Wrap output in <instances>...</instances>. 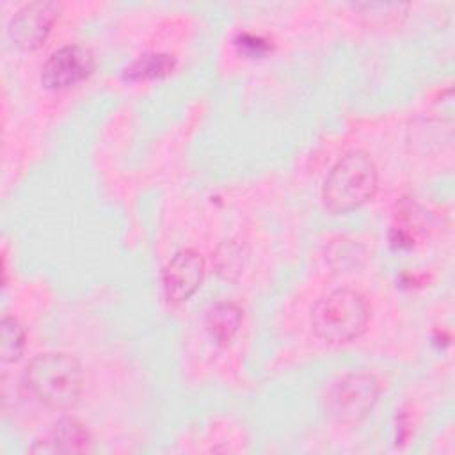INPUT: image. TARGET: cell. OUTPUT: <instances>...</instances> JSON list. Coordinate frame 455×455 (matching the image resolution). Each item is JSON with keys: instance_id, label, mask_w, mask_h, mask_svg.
<instances>
[{"instance_id": "3957f363", "label": "cell", "mask_w": 455, "mask_h": 455, "mask_svg": "<svg viewBox=\"0 0 455 455\" xmlns=\"http://www.w3.org/2000/svg\"><path fill=\"white\" fill-rule=\"evenodd\" d=\"M366 299L350 288H338L318 299L311 309V327L327 343H347L357 338L368 323Z\"/></svg>"}, {"instance_id": "ba28073f", "label": "cell", "mask_w": 455, "mask_h": 455, "mask_svg": "<svg viewBox=\"0 0 455 455\" xmlns=\"http://www.w3.org/2000/svg\"><path fill=\"white\" fill-rule=\"evenodd\" d=\"M91 435L76 418H62L41 437L28 451L30 453H80L87 451Z\"/></svg>"}, {"instance_id": "8992f818", "label": "cell", "mask_w": 455, "mask_h": 455, "mask_svg": "<svg viewBox=\"0 0 455 455\" xmlns=\"http://www.w3.org/2000/svg\"><path fill=\"white\" fill-rule=\"evenodd\" d=\"M94 69V55L80 44H68L55 50L41 68V84L46 89H66L84 78Z\"/></svg>"}, {"instance_id": "52a82bcc", "label": "cell", "mask_w": 455, "mask_h": 455, "mask_svg": "<svg viewBox=\"0 0 455 455\" xmlns=\"http://www.w3.org/2000/svg\"><path fill=\"white\" fill-rule=\"evenodd\" d=\"M204 275V259L194 249L178 251L164 267L162 286L171 302H183L196 293Z\"/></svg>"}, {"instance_id": "9c48e42d", "label": "cell", "mask_w": 455, "mask_h": 455, "mask_svg": "<svg viewBox=\"0 0 455 455\" xmlns=\"http://www.w3.org/2000/svg\"><path fill=\"white\" fill-rule=\"evenodd\" d=\"M240 322L242 309L231 300L215 302L204 315V327L217 343H228L236 334Z\"/></svg>"}, {"instance_id": "5b68a950", "label": "cell", "mask_w": 455, "mask_h": 455, "mask_svg": "<svg viewBox=\"0 0 455 455\" xmlns=\"http://www.w3.org/2000/svg\"><path fill=\"white\" fill-rule=\"evenodd\" d=\"M59 12V4L46 0L28 2L21 5L7 25V34L12 44L25 52L39 48L48 37L53 23L57 21Z\"/></svg>"}, {"instance_id": "6da1fadb", "label": "cell", "mask_w": 455, "mask_h": 455, "mask_svg": "<svg viewBox=\"0 0 455 455\" xmlns=\"http://www.w3.org/2000/svg\"><path fill=\"white\" fill-rule=\"evenodd\" d=\"M25 384L41 403L62 411L78 402L84 387V371L73 355L46 352L27 364Z\"/></svg>"}, {"instance_id": "7a4b0ae2", "label": "cell", "mask_w": 455, "mask_h": 455, "mask_svg": "<svg viewBox=\"0 0 455 455\" xmlns=\"http://www.w3.org/2000/svg\"><path fill=\"white\" fill-rule=\"evenodd\" d=\"M379 183L377 165L366 151L345 153L329 171L322 199L329 212L345 213L373 197Z\"/></svg>"}, {"instance_id": "8fae6325", "label": "cell", "mask_w": 455, "mask_h": 455, "mask_svg": "<svg viewBox=\"0 0 455 455\" xmlns=\"http://www.w3.org/2000/svg\"><path fill=\"white\" fill-rule=\"evenodd\" d=\"M25 347V331L21 323L11 316L4 315L0 322V357L2 363H14L20 359Z\"/></svg>"}, {"instance_id": "30bf717a", "label": "cell", "mask_w": 455, "mask_h": 455, "mask_svg": "<svg viewBox=\"0 0 455 455\" xmlns=\"http://www.w3.org/2000/svg\"><path fill=\"white\" fill-rule=\"evenodd\" d=\"M174 68V57L169 53H144L135 59L123 73L126 80H153L169 75Z\"/></svg>"}, {"instance_id": "7c38bea8", "label": "cell", "mask_w": 455, "mask_h": 455, "mask_svg": "<svg viewBox=\"0 0 455 455\" xmlns=\"http://www.w3.org/2000/svg\"><path fill=\"white\" fill-rule=\"evenodd\" d=\"M215 267L220 275L226 279L235 277L242 267H243V251L242 245L236 243L235 240H226L215 254Z\"/></svg>"}, {"instance_id": "277c9868", "label": "cell", "mask_w": 455, "mask_h": 455, "mask_svg": "<svg viewBox=\"0 0 455 455\" xmlns=\"http://www.w3.org/2000/svg\"><path fill=\"white\" fill-rule=\"evenodd\" d=\"M379 391V380L371 373H347L327 391V412L338 423L355 425L363 421L373 409Z\"/></svg>"}]
</instances>
